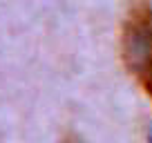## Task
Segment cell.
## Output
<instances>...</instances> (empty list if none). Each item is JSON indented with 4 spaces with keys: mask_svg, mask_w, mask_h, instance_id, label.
Instances as JSON below:
<instances>
[{
    "mask_svg": "<svg viewBox=\"0 0 152 143\" xmlns=\"http://www.w3.org/2000/svg\"><path fill=\"white\" fill-rule=\"evenodd\" d=\"M121 56L125 69L134 76L152 101V5L132 0L121 27Z\"/></svg>",
    "mask_w": 152,
    "mask_h": 143,
    "instance_id": "cell-1",
    "label": "cell"
},
{
    "mask_svg": "<svg viewBox=\"0 0 152 143\" xmlns=\"http://www.w3.org/2000/svg\"><path fill=\"white\" fill-rule=\"evenodd\" d=\"M63 143H83L81 141V139H78V136H76V134H65V139H63Z\"/></svg>",
    "mask_w": 152,
    "mask_h": 143,
    "instance_id": "cell-2",
    "label": "cell"
}]
</instances>
